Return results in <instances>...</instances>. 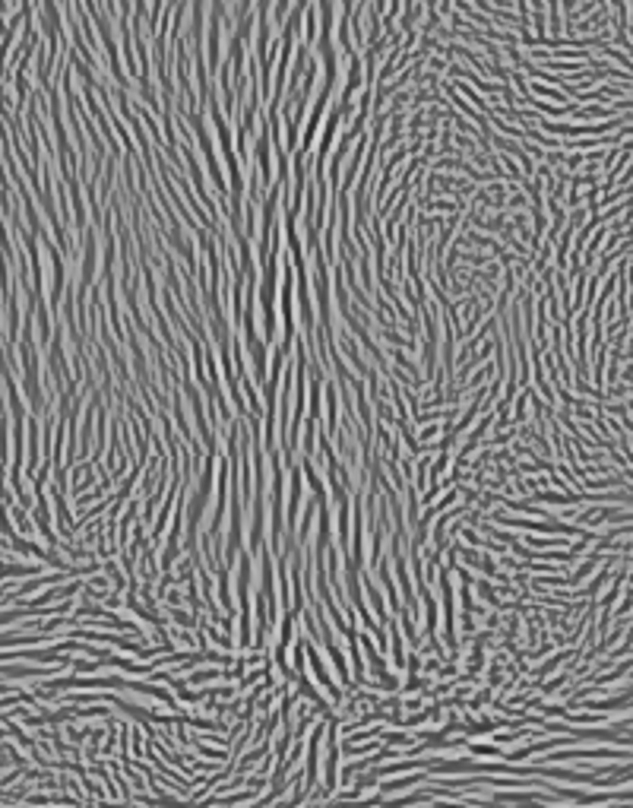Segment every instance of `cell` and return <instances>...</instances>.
Wrapping results in <instances>:
<instances>
[{
	"label": "cell",
	"instance_id": "6da1fadb",
	"mask_svg": "<svg viewBox=\"0 0 633 808\" xmlns=\"http://www.w3.org/2000/svg\"><path fill=\"white\" fill-rule=\"evenodd\" d=\"M532 96H551V98H558V102H564V92L560 89H548V86H532Z\"/></svg>",
	"mask_w": 633,
	"mask_h": 808
},
{
	"label": "cell",
	"instance_id": "7a4b0ae2",
	"mask_svg": "<svg viewBox=\"0 0 633 808\" xmlns=\"http://www.w3.org/2000/svg\"><path fill=\"white\" fill-rule=\"evenodd\" d=\"M630 54H633V48H630Z\"/></svg>",
	"mask_w": 633,
	"mask_h": 808
}]
</instances>
